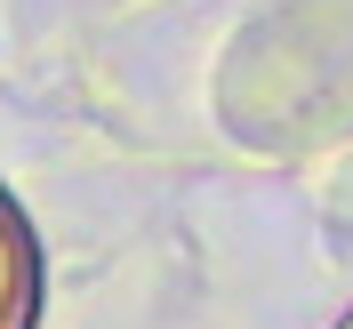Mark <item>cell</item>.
I'll use <instances>...</instances> for the list:
<instances>
[{"label": "cell", "instance_id": "6da1fadb", "mask_svg": "<svg viewBox=\"0 0 353 329\" xmlns=\"http://www.w3.org/2000/svg\"><path fill=\"white\" fill-rule=\"evenodd\" d=\"M0 329H32V233L0 193Z\"/></svg>", "mask_w": 353, "mask_h": 329}]
</instances>
